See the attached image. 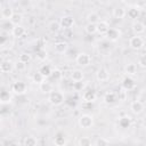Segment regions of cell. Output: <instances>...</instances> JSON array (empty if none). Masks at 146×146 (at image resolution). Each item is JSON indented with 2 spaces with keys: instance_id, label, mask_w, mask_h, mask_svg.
Returning <instances> with one entry per match:
<instances>
[{
  "instance_id": "3957f363",
  "label": "cell",
  "mask_w": 146,
  "mask_h": 146,
  "mask_svg": "<svg viewBox=\"0 0 146 146\" xmlns=\"http://www.w3.org/2000/svg\"><path fill=\"white\" fill-rule=\"evenodd\" d=\"M75 62H76L78 65L84 67V66H88V65L90 64V62H91V57H90V55L87 54V52H80V54L76 55Z\"/></svg>"
},
{
  "instance_id": "cb8c5ba5",
  "label": "cell",
  "mask_w": 146,
  "mask_h": 146,
  "mask_svg": "<svg viewBox=\"0 0 146 146\" xmlns=\"http://www.w3.org/2000/svg\"><path fill=\"white\" fill-rule=\"evenodd\" d=\"M124 71H125V74L127 75L132 76V75H135L137 73V66H136V64H132V63L127 64L125 67H124Z\"/></svg>"
},
{
  "instance_id": "7dc6e473",
  "label": "cell",
  "mask_w": 146,
  "mask_h": 146,
  "mask_svg": "<svg viewBox=\"0 0 146 146\" xmlns=\"http://www.w3.org/2000/svg\"><path fill=\"white\" fill-rule=\"evenodd\" d=\"M25 1H32V0H25Z\"/></svg>"
},
{
  "instance_id": "d590c367",
  "label": "cell",
  "mask_w": 146,
  "mask_h": 146,
  "mask_svg": "<svg viewBox=\"0 0 146 146\" xmlns=\"http://www.w3.org/2000/svg\"><path fill=\"white\" fill-rule=\"evenodd\" d=\"M78 144H79L80 146H89V145H91L92 143H91V139H90L89 137H81V138L79 139Z\"/></svg>"
},
{
  "instance_id": "e575fe53",
  "label": "cell",
  "mask_w": 146,
  "mask_h": 146,
  "mask_svg": "<svg viewBox=\"0 0 146 146\" xmlns=\"http://www.w3.org/2000/svg\"><path fill=\"white\" fill-rule=\"evenodd\" d=\"M23 144L26 145V146H34V145L38 144V140H36L34 137H26V138L24 139Z\"/></svg>"
},
{
  "instance_id": "7a4b0ae2",
  "label": "cell",
  "mask_w": 146,
  "mask_h": 146,
  "mask_svg": "<svg viewBox=\"0 0 146 146\" xmlns=\"http://www.w3.org/2000/svg\"><path fill=\"white\" fill-rule=\"evenodd\" d=\"M94 124V119L91 115L89 114H82L80 117H79V125L83 129H89L91 128Z\"/></svg>"
},
{
  "instance_id": "9c48e42d",
  "label": "cell",
  "mask_w": 146,
  "mask_h": 146,
  "mask_svg": "<svg viewBox=\"0 0 146 146\" xmlns=\"http://www.w3.org/2000/svg\"><path fill=\"white\" fill-rule=\"evenodd\" d=\"M130 110H131V112H132L133 114H140V113L144 111V104L137 99V100H135V102L131 103Z\"/></svg>"
},
{
  "instance_id": "4dcf8cb0",
  "label": "cell",
  "mask_w": 146,
  "mask_h": 146,
  "mask_svg": "<svg viewBox=\"0 0 146 146\" xmlns=\"http://www.w3.org/2000/svg\"><path fill=\"white\" fill-rule=\"evenodd\" d=\"M48 29H49V31H50L51 33H56V32H58V31H59L60 25H59V23H58V22H51V23L49 24Z\"/></svg>"
},
{
  "instance_id": "83f0119b",
  "label": "cell",
  "mask_w": 146,
  "mask_h": 146,
  "mask_svg": "<svg viewBox=\"0 0 146 146\" xmlns=\"http://www.w3.org/2000/svg\"><path fill=\"white\" fill-rule=\"evenodd\" d=\"M54 141H55V144H56L57 146H63V145H65V144H66L65 137H64V135H62L60 132H58V133L56 135V137H55Z\"/></svg>"
},
{
  "instance_id": "ab89813d",
  "label": "cell",
  "mask_w": 146,
  "mask_h": 146,
  "mask_svg": "<svg viewBox=\"0 0 146 146\" xmlns=\"http://www.w3.org/2000/svg\"><path fill=\"white\" fill-rule=\"evenodd\" d=\"M81 107L84 108L86 111H90L94 107V102H83V104L81 105Z\"/></svg>"
},
{
  "instance_id": "4316f807",
  "label": "cell",
  "mask_w": 146,
  "mask_h": 146,
  "mask_svg": "<svg viewBox=\"0 0 146 146\" xmlns=\"http://www.w3.org/2000/svg\"><path fill=\"white\" fill-rule=\"evenodd\" d=\"M51 71H52V70H51L50 65H47V64L42 65V66L40 67V70H39V72H40L44 78H49V75H50Z\"/></svg>"
},
{
  "instance_id": "d4e9b609",
  "label": "cell",
  "mask_w": 146,
  "mask_h": 146,
  "mask_svg": "<svg viewBox=\"0 0 146 146\" xmlns=\"http://www.w3.org/2000/svg\"><path fill=\"white\" fill-rule=\"evenodd\" d=\"M9 21H10V23L13 25H19L22 23V21H23V16L21 14H18V13H14Z\"/></svg>"
},
{
  "instance_id": "e0dca14e",
  "label": "cell",
  "mask_w": 146,
  "mask_h": 146,
  "mask_svg": "<svg viewBox=\"0 0 146 146\" xmlns=\"http://www.w3.org/2000/svg\"><path fill=\"white\" fill-rule=\"evenodd\" d=\"M132 31L136 33V34H141L145 32V24L143 22H135L132 24Z\"/></svg>"
},
{
  "instance_id": "5b68a950",
  "label": "cell",
  "mask_w": 146,
  "mask_h": 146,
  "mask_svg": "<svg viewBox=\"0 0 146 146\" xmlns=\"http://www.w3.org/2000/svg\"><path fill=\"white\" fill-rule=\"evenodd\" d=\"M26 89H27V87L23 81H16L11 86V91L15 95H18V96L19 95H24L26 92Z\"/></svg>"
},
{
  "instance_id": "ac0fdd59",
  "label": "cell",
  "mask_w": 146,
  "mask_h": 146,
  "mask_svg": "<svg viewBox=\"0 0 146 146\" xmlns=\"http://www.w3.org/2000/svg\"><path fill=\"white\" fill-rule=\"evenodd\" d=\"M11 70H13V63L10 60H3L0 63V72L9 73Z\"/></svg>"
},
{
  "instance_id": "f546056e",
  "label": "cell",
  "mask_w": 146,
  "mask_h": 146,
  "mask_svg": "<svg viewBox=\"0 0 146 146\" xmlns=\"http://www.w3.org/2000/svg\"><path fill=\"white\" fill-rule=\"evenodd\" d=\"M44 79H46V78H44L40 72H35V73L33 74V76H32L33 82H34V83H38V84H40Z\"/></svg>"
},
{
  "instance_id": "2e32d148",
  "label": "cell",
  "mask_w": 146,
  "mask_h": 146,
  "mask_svg": "<svg viewBox=\"0 0 146 146\" xmlns=\"http://www.w3.org/2000/svg\"><path fill=\"white\" fill-rule=\"evenodd\" d=\"M119 125H120V128H122V129L129 128V127L131 125V117L128 116V115H124V116L120 117V119H119Z\"/></svg>"
},
{
  "instance_id": "ba28073f",
  "label": "cell",
  "mask_w": 146,
  "mask_h": 146,
  "mask_svg": "<svg viewBox=\"0 0 146 146\" xmlns=\"http://www.w3.org/2000/svg\"><path fill=\"white\" fill-rule=\"evenodd\" d=\"M135 87H136V82H135V80H133L130 75H127V76L122 80V88H123L125 91L132 90Z\"/></svg>"
},
{
  "instance_id": "7bdbcfd3",
  "label": "cell",
  "mask_w": 146,
  "mask_h": 146,
  "mask_svg": "<svg viewBox=\"0 0 146 146\" xmlns=\"http://www.w3.org/2000/svg\"><path fill=\"white\" fill-rule=\"evenodd\" d=\"M7 41H8L7 36H6V35H3V34H0V47L5 46V44L7 43Z\"/></svg>"
},
{
  "instance_id": "9a60e30c",
  "label": "cell",
  "mask_w": 146,
  "mask_h": 146,
  "mask_svg": "<svg viewBox=\"0 0 146 146\" xmlns=\"http://www.w3.org/2000/svg\"><path fill=\"white\" fill-rule=\"evenodd\" d=\"M96 92L94 90H87L82 94V99L83 102H95L96 100Z\"/></svg>"
},
{
  "instance_id": "8d00e7d4",
  "label": "cell",
  "mask_w": 146,
  "mask_h": 146,
  "mask_svg": "<svg viewBox=\"0 0 146 146\" xmlns=\"http://www.w3.org/2000/svg\"><path fill=\"white\" fill-rule=\"evenodd\" d=\"M36 57H38V59H40V60H44V59L47 58V51H46L43 48L39 49L38 52H36Z\"/></svg>"
},
{
  "instance_id": "484cf974",
  "label": "cell",
  "mask_w": 146,
  "mask_h": 146,
  "mask_svg": "<svg viewBox=\"0 0 146 146\" xmlns=\"http://www.w3.org/2000/svg\"><path fill=\"white\" fill-rule=\"evenodd\" d=\"M13 14H14V11H13V9H11L10 7H5V8H2V10H1V17H2L3 19H8V21H9Z\"/></svg>"
},
{
  "instance_id": "ee69618b",
  "label": "cell",
  "mask_w": 146,
  "mask_h": 146,
  "mask_svg": "<svg viewBox=\"0 0 146 146\" xmlns=\"http://www.w3.org/2000/svg\"><path fill=\"white\" fill-rule=\"evenodd\" d=\"M36 44L39 46V49H41V48H43V47H44L46 42H44V40H43L42 38H40V39H38V40H36Z\"/></svg>"
},
{
  "instance_id": "6da1fadb",
  "label": "cell",
  "mask_w": 146,
  "mask_h": 146,
  "mask_svg": "<svg viewBox=\"0 0 146 146\" xmlns=\"http://www.w3.org/2000/svg\"><path fill=\"white\" fill-rule=\"evenodd\" d=\"M48 100L51 105L54 106H59L64 103L65 98H64V95L60 92V91H57V90H52L51 92H49V97H48Z\"/></svg>"
},
{
  "instance_id": "5bb4252c",
  "label": "cell",
  "mask_w": 146,
  "mask_h": 146,
  "mask_svg": "<svg viewBox=\"0 0 146 146\" xmlns=\"http://www.w3.org/2000/svg\"><path fill=\"white\" fill-rule=\"evenodd\" d=\"M11 33H13V35L14 36H16V38H22L24 34H25V29L19 24V25H15V26H13V29H11Z\"/></svg>"
},
{
  "instance_id": "f6af8a7d",
  "label": "cell",
  "mask_w": 146,
  "mask_h": 146,
  "mask_svg": "<svg viewBox=\"0 0 146 146\" xmlns=\"http://www.w3.org/2000/svg\"><path fill=\"white\" fill-rule=\"evenodd\" d=\"M116 96L119 97V100H122V102H123V100L125 99V90H124V89H123V90H121V91H120V94H119V95H116Z\"/></svg>"
},
{
  "instance_id": "836d02e7",
  "label": "cell",
  "mask_w": 146,
  "mask_h": 146,
  "mask_svg": "<svg viewBox=\"0 0 146 146\" xmlns=\"http://www.w3.org/2000/svg\"><path fill=\"white\" fill-rule=\"evenodd\" d=\"M87 19H88V23H98L99 22V17L96 13H90L88 16H87Z\"/></svg>"
},
{
  "instance_id": "277c9868",
  "label": "cell",
  "mask_w": 146,
  "mask_h": 146,
  "mask_svg": "<svg viewBox=\"0 0 146 146\" xmlns=\"http://www.w3.org/2000/svg\"><path fill=\"white\" fill-rule=\"evenodd\" d=\"M129 46H130V48H132V49H135V50H139V49L143 48V46H144V39H143L140 35L136 34L135 36L130 38V40H129Z\"/></svg>"
},
{
  "instance_id": "1f68e13d",
  "label": "cell",
  "mask_w": 146,
  "mask_h": 146,
  "mask_svg": "<svg viewBox=\"0 0 146 146\" xmlns=\"http://www.w3.org/2000/svg\"><path fill=\"white\" fill-rule=\"evenodd\" d=\"M84 29H86V32H87L88 34H94V33L97 32V30H96V24H95V23H88Z\"/></svg>"
},
{
  "instance_id": "30bf717a",
  "label": "cell",
  "mask_w": 146,
  "mask_h": 146,
  "mask_svg": "<svg viewBox=\"0 0 146 146\" xmlns=\"http://www.w3.org/2000/svg\"><path fill=\"white\" fill-rule=\"evenodd\" d=\"M96 78H97V80L100 81V82H105V81H107L108 78H110L108 71H107L106 68H104V67H100V68L97 71V73H96Z\"/></svg>"
},
{
  "instance_id": "bcb514c9",
  "label": "cell",
  "mask_w": 146,
  "mask_h": 146,
  "mask_svg": "<svg viewBox=\"0 0 146 146\" xmlns=\"http://www.w3.org/2000/svg\"><path fill=\"white\" fill-rule=\"evenodd\" d=\"M1 129H2V121L0 120V131H1Z\"/></svg>"
},
{
  "instance_id": "d6986e66",
  "label": "cell",
  "mask_w": 146,
  "mask_h": 146,
  "mask_svg": "<svg viewBox=\"0 0 146 146\" xmlns=\"http://www.w3.org/2000/svg\"><path fill=\"white\" fill-rule=\"evenodd\" d=\"M125 14H128V17L129 18H132V19H135V18H138L139 17V15H140V9L136 6V7H130L129 9H128V13H125Z\"/></svg>"
},
{
  "instance_id": "8992f818",
  "label": "cell",
  "mask_w": 146,
  "mask_h": 146,
  "mask_svg": "<svg viewBox=\"0 0 146 146\" xmlns=\"http://www.w3.org/2000/svg\"><path fill=\"white\" fill-rule=\"evenodd\" d=\"M59 25L60 27L65 29V30H70L73 25H74V18L73 16L71 15H65L60 18V22H59Z\"/></svg>"
},
{
  "instance_id": "8fae6325",
  "label": "cell",
  "mask_w": 146,
  "mask_h": 146,
  "mask_svg": "<svg viewBox=\"0 0 146 146\" xmlns=\"http://www.w3.org/2000/svg\"><path fill=\"white\" fill-rule=\"evenodd\" d=\"M39 88H40V90H41L42 92H44V94H49V92H51V91L54 90V87H52L51 82L46 81V79L39 84Z\"/></svg>"
},
{
  "instance_id": "74e56055",
  "label": "cell",
  "mask_w": 146,
  "mask_h": 146,
  "mask_svg": "<svg viewBox=\"0 0 146 146\" xmlns=\"http://www.w3.org/2000/svg\"><path fill=\"white\" fill-rule=\"evenodd\" d=\"M108 144H110V140L104 137H100L95 141V145H97V146H104V145H108Z\"/></svg>"
},
{
  "instance_id": "60d3db41",
  "label": "cell",
  "mask_w": 146,
  "mask_h": 146,
  "mask_svg": "<svg viewBox=\"0 0 146 146\" xmlns=\"http://www.w3.org/2000/svg\"><path fill=\"white\" fill-rule=\"evenodd\" d=\"M138 65L141 67V68H145L146 67V56L145 55H141L138 59Z\"/></svg>"
},
{
  "instance_id": "7402d4cb",
  "label": "cell",
  "mask_w": 146,
  "mask_h": 146,
  "mask_svg": "<svg viewBox=\"0 0 146 146\" xmlns=\"http://www.w3.org/2000/svg\"><path fill=\"white\" fill-rule=\"evenodd\" d=\"M125 15H127L125 10L122 7H116V8L113 9V17L116 18V19H122Z\"/></svg>"
},
{
  "instance_id": "603a6c76",
  "label": "cell",
  "mask_w": 146,
  "mask_h": 146,
  "mask_svg": "<svg viewBox=\"0 0 146 146\" xmlns=\"http://www.w3.org/2000/svg\"><path fill=\"white\" fill-rule=\"evenodd\" d=\"M67 43L64 42V41H59L57 43H55V51L58 52V54H64L66 50H67Z\"/></svg>"
},
{
  "instance_id": "7c38bea8",
  "label": "cell",
  "mask_w": 146,
  "mask_h": 146,
  "mask_svg": "<svg viewBox=\"0 0 146 146\" xmlns=\"http://www.w3.org/2000/svg\"><path fill=\"white\" fill-rule=\"evenodd\" d=\"M116 100H117V96H116V94L113 92V91H108V92H106L105 96H104V102H105L107 105L114 104Z\"/></svg>"
},
{
  "instance_id": "f35d334b",
  "label": "cell",
  "mask_w": 146,
  "mask_h": 146,
  "mask_svg": "<svg viewBox=\"0 0 146 146\" xmlns=\"http://www.w3.org/2000/svg\"><path fill=\"white\" fill-rule=\"evenodd\" d=\"M83 87H84V84L81 81L73 82V89H74V91H81L83 89Z\"/></svg>"
},
{
  "instance_id": "b9f144b4",
  "label": "cell",
  "mask_w": 146,
  "mask_h": 146,
  "mask_svg": "<svg viewBox=\"0 0 146 146\" xmlns=\"http://www.w3.org/2000/svg\"><path fill=\"white\" fill-rule=\"evenodd\" d=\"M15 68H16L17 71H24V70L26 68V64H24L23 62L18 60V62L15 64Z\"/></svg>"
},
{
  "instance_id": "52a82bcc",
  "label": "cell",
  "mask_w": 146,
  "mask_h": 146,
  "mask_svg": "<svg viewBox=\"0 0 146 146\" xmlns=\"http://www.w3.org/2000/svg\"><path fill=\"white\" fill-rule=\"evenodd\" d=\"M105 34H106L107 40H110V41H116L121 36V31L119 29H116V27H110Z\"/></svg>"
},
{
  "instance_id": "4fadbf2b",
  "label": "cell",
  "mask_w": 146,
  "mask_h": 146,
  "mask_svg": "<svg viewBox=\"0 0 146 146\" xmlns=\"http://www.w3.org/2000/svg\"><path fill=\"white\" fill-rule=\"evenodd\" d=\"M110 29L107 22H104V21H99L98 23H96V30L99 34H105L107 32V30Z\"/></svg>"
},
{
  "instance_id": "44dd1931",
  "label": "cell",
  "mask_w": 146,
  "mask_h": 146,
  "mask_svg": "<svg viewBox=\"0 0 146 146\" xmlns=\"http://www.w3.org/2000/svg\"><path fill=\"white\" fill-rule=\"evenodd\" d=\"M10 100H11V95L8 90L5 89V90L0 91V102L2 104H8V103H10Z\"/></svg>"
},
{
  "instance_id": "ffe728a7",
  "label": "cell",
  "mask_w": 146,
  "mask_h": 146,
  "mask_svg": "<svg viewBox=\"0 0 146 146\" xmlns=\"http://www.w3.org/2000/svg\"><path fill=\"white\" fill-rule=\"evenodd\" d=\"M71 80L73 82L76 81H82L83 80V72L81 70H74L71 72Z\"/></svg>"
},
{
  "instance_id": "f1b7e54d",
  "label": "cell",
  "mask_w": 146,
  "mask_h": 146,
  "mask_svg": "<svg viewBox=\"0 0 146 146\" xmlns=\"http://www.w3.org/2000/svg\"><path fill=\"white\" fill-rule=\"evenodd\" d=\"M52 80H55V81H58V80H60L62 79V76H63V72L62 71H59V70H52L51 71V73H50V75H49Z\"/></svg>"
},
{
  "instance_id": "d6a6232c",
  "label": "cell",
  "mask_w": 146,
  "mask_h": 146,
  "mask_svg": "<svg viewBox=\"0 0 146 146\" xmlns=\"http://www.w3.org/2000/svg\"><path fill=\"white\" fill-rule=\"evenodd\" d=\"M31 59H32V57H31V55H30V54H27V52H23V54H21V55H19V58H18V60L23 62L24 64L30 63V62H31Z\"/></svg>"
}]
</instances>
